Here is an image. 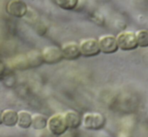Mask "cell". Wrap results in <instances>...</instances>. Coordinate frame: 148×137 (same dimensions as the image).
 Segmentation results:
<instances>
[{"label":"cell","mask_w":148,"mask_h":137,"mask_svg":"<svg viewBox=\"0 0 148 137\" xmlns=\"http://www.w3.org/2000/svg\"><path fill=\"white\" fill-rule=\"evenodd\" d=\"M62 51L64 59H66V60H76L82 56L79 45L75 42H69V43H65L62 46Z\"/></svg>","instance_id":"cell-8"},{"label":"cell","mask_w":148,"mask_h":137,"mask_svg":"<svg viewBox=\"0 0 148 137\" xmlns=\"http://www.w3.org/2000/svg\"><path fill=\"white\" fill-rule=\"evenodd\" d=\"M29 62H30V68H34L39 66L43 62L42 53L37 50H32L27 53Z\"/></svg>","instance_id":"cell-14"},{"label":"cell","mask_w":148,"mask_h":137,"mask_svg":"<svg viewBox=\"0 0 148 137\" xmlns=\"http://www.w3.org/2000/svg\"><path fill=\"white\" fill-rule=\"evenodd\" d=\"M56 4L61 9L66 11H71L77 8L79 0H56Z\"/></svg>","instance_id":"cell-15"},{"label":"cell","mask_w":148,"mask_h":137,"mask_svg":"<svg viewBox=\"0 0 148 137\" xmlns=\"http://www.w3.org/2000/svg\"><path fill=\"white\" fill-rule=\"evenodd\" d=\"M6 11L10 15L21 18L26 15L28 7L26 3L22 0H10L7 4Z\"/></svg>","instance_id":"cell-7"},{"label":"cell","mask_w":148,"mask_h":137,"mask_svg":"<svg viewBox=\"0 0 148 137\" xmlns=\"http://www.w3.org/2000/svg\"><path fill=\"white\" fill-rule=\"evenodd\" d=\"M101 53L104 54H113L119 49L116 37L112 35H106L101 36L98 40Z\"/></svg>","instance_id":"cell-5"},{"label":"cell","mask_w":148,"mask_h":137,"mask_svg":"<svg viewBox=\"0 0 148 137\" xmlns=\"http://www.w3.org/2000/svg\"><path fill=\"white\" fill-rule=\"evenodd\" d=\"M82 56L86 58L95 57L101 53L98 40L94 38L83 40L79 43Z\"/></svg>","instance_id":"cell-4"},{"label":"cell","mask_w":148,"mask_h":137,"mask_svg":"<svg viewBox=\"0 0 148 137\" xmlns=\"http://www.w3.org/2000/svg\"><path fill=\"white\" fill-rule=\"evenodd\" d=\"M48 131L56 136H59L69 129L65 121L64 115L60 113L55 114L48 119Z\"/></svg>","instance_id":"cell-2"},{"label":"cell","mask_w":148,"mask_h":137,"mask_svg":"<svg viewBox=\"0 0 148 137\" xmlns=\"http://www.w3.org/2000/svg\"><path fill=\"white\" fill-rule=\"evenodd\" d=\"M44 63L48 64L59 63L64 59L62 48L56 46H50L45 48L41 52Z\"/></svg>","instance_id":"cell-6"},{"label":"cell","mask_w":148,"mask_h":137,"mask_svg":"<svg viewBox=\"0 0 148 137\" xmlns=\"http://www.w3.org/2000/svg\"><path fill=\"white\" fill-rule=\"evenodd\" d=\"M139 47H148V30H140L136 33Z\"/></svg>","instance_id":"cell-16"},{"label":"cell","mask_w":148,"mask_h":137,"mask_svg":"<svg viewBox=\"0 0 148 137\" xmlns=\"http://www.w3.org/2000/svg\"><path fill=\"white\" fill-rule=\"evenodd\" d=\"M65 121L68 128L76 129L82 124V118L77 112L74 110H68L64 114Z\"/></svg>","instance_id":"cell-11"},{"label":"cell","mask_w":148,"mask_h":137,"mask_svg":"<svg viewBox=\"0 0 148 137\" xmlns=\"http://www.w3.org/2000/svg\"><path fill=\"white\" fill-rule=\"evenodd\" d=\"M119 49L123 51H131L139 47L136 33L132 31H124L116 36Z\"/></svg>","instance_id":"cell-1"},{"label":"cell","mask_w":148,"mask_h":137,"mask_svg":"<svg viewBox=\"0 0 148 137\" xmlns=\"http://www.w3.org/2000/svg\"><path fill=\"white\" fill-rule=\"evenodd\" d=\"M7 66L15 69H26L30 68L27 55H18L10 59L7 62Z\"/></svg>","instance_id":"cell-10"},{"label":"cell","mask_w":148,"mask_h":137,"mask_svg":"<svg viewBox=\"0 0 148 137\" xmlns=\"http://www.w3.org/2000/svg\"><path fill=\"white\" fill-rule=\"evenodd\" d=\"M18 112L12 109H6L1 113V124L6 127H14L17 125Z\"/></svg>","instance_id":"cell-9"},{"label":"cell","mask_w":148,"mask_h":137,"mask_svg":"<svg viewBox=\"0 0 148 137\" xmlns=\"http://www.w3.org/2000/svg\"><path fill=\"white\" fill-rule=\"evenodd\" d=\"M48 118L41 114L36 113L33 115V122L32 126L33 129L40 131L47 128Z\"/></svg>","instance_id":"cell-13"},{"label":"cell","mask_w":148,"mask_h":137,"mask_svg":"<svg viewBox=\"0 0 148 137\" xmlns=\"http://www.w3.org/2000/svg\"><path fill=\"white\" fill-rule=\"evenodd\" d=\"M105 124V117L98 112H88L82 118V125L87 130L98 131L103 128Z\"/></svg>","instance_id":"cell-3"},{"label":"cell","mask_w":148,"mask_h":137,"mask_svg":"<svg viewBox=\"0 0 148 137\" xmlns=\"http://www.w3.org/2000/svg\"><path fill=\"white\" fill-rule=\"evenodd\" d=\"M33 115L27 110H20L18 112L17 126L23 129H27L32 126Z\"/></svg>","instance_id":"cell-12"}]
</instances>
